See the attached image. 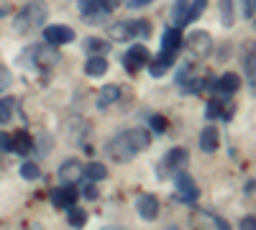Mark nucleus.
<instances>
[{"label":"nucleus","instance_id":"1","mask_svg":"<svg viewBox=\"0 0 256 230\" xmlns=\"http://www.w3.org/2000/svg\"><path fill=\"white\" fill-rule=\"evenodd\" d=\"M46 15H49V8H46L44 0H31V3H26L16 13L13 28H16V33H31V31L44 26Z\"/></svg>","mask_w":256,"mask_h":230},{"label":"nucleus","instance_id":"2","mask_svg":"<svg viewBox=\"0 0 256 230\" xmlns=\"http://www.w3.org/2000/svg\"><path fill=\"white\" fill-rule=\"evenodd\" d=\"M184 49H187V54L190 56H195V59H205L210 51H212V38H210V33L208 31H192L184 41Z\"/></svg>","mask_w":256,"mask_h":230},{"label":"nucleus","instance_id":"3","mask_svg":"<svg viewBox=\"0 0 256 230\" xmlns=\"http://www.w3.org/2000/svg\"><path fill=\"white\" fill-rule=\"evenodd\" d=\"M108 156L113 159V161H118V164H126V161H131L134 156H136V151H134V146H131V141H128V136H126V131L123 133H118L113 141H108Z\"/></svg>","mask_w":256,"mask_h":230},{"label":"nucleus","instance_id":"4","mask_svg":"<svg viewBox=\"0 0 256 230\" xmlns=\"http://www.w3.org/2000/svg\"><path fill=\"white\" fill-rule=\"evenodd\" d=\"M64 133H67L70 143L82 146L84 141H88V136L92 133V125H90V120H84L80 115H72L67 123H64Z\"/></svg>","mask_w":256,"mask_h":230},{"label":"nucleus","instance_id":"5","mask_svg":"<svg viewBox=\"0 0 256 230\" xmlns=\"http://www.w3.org/2000/svg\"><path fill=\"white\" fill-rule=\"evenodd\" d=\"M80 13L84 23H102L110 8L105 5V0H80Z\"/></svg>","mask_w":256,"mask_h":230},{"label":"nucleus","instance_id":"6","mask_svg":"<svg viewBox=\"0 0 256 230\" xmlns=\"http://www.w3.org/2000/svg\"><path fill=\"white\" fill-rule=\"evenodd\" d=\"M26 54L31 56V64H36V67H41V69H49V67H54L56 61H59V51H56L52 44L34 46V49H28Z\"/></svg>","mask_w":256,"mask_h":230},{"label":"nucleus","instance_id":"7","mask_svg":"<svg viewBox=\"0 0 256 230\" xmlns=\"http://www.w3.org/2000/svg\"><path fill=\"white\" fill-rule=\"evenodd\" d=\"M146 64H148V49L141 46V44L131 46V49L123 54V67H126V72L136 74V72H138L141 67H146Z\"/></svg>","mask_w":256,"mask_h":230},{"label":"nucleus","instance_id":"8","mask_svg":"<svg viewBox=\"0 0 256 230\" xmlns=\"http://www.w3.org/2000/svg\"><path fill=\"white\" fill-rule=\"evenodd\" d=\"M180 46H182V33H180V28H166L164 36H162V51H159L162 59H166L169 64H172Z\"/></svg>","mask_w":256,"mask_h":230},{"label":"nucleus","instance_id":"9","mask_svg":"<svg viewBox=\"0 0 256 230\" xmlns=\"http://www.w3.org/2000/svg\"><path fill=\"white\" fill-rule=\"evenodd\" d=\"M44 36H46V44H52V46L72 44V41H74V31H72L70 26H64V23H52V26H46Z\"/></svg>","mask_w":256,"mask_h":230},{"label":"nucleus","instance_id":"10","mask_svg":"<svg viewBox=\"0 0 256 230\" xmlns=\"http://www.w3.org/2000/svg\"><path fill=\"white\" fill-rule=\"evenodd\" d=\"M187 161H190V156H187L184 149H172V151L164 156V161L159 166V174H166V169L172 172V174H177V172H182L184 166H187Z\"/></svg>","mask_w":256,"mask_h":230},{"label":"nucleus","instance_id":"11","mask_svg":"<svg viewBox=\"0 0 256 230\" xmlns=\"http://www.w3.org/2000/svg\"><path fill=\"white\" fill-rule=\"evenodd\" d=\"M174 187H177L182 202H195L198 195H200L198 187H195V179H192L187 172H177V174H174Z\"/></svg>","mask_w":256,"mask_h":230},{"label":"nucleus","instance_id":"12","mask_svg":"<svg viewBox=\"0 0 256 230\" xmlns=\"http://www.w3.org/2000/svg\"><path fill=\"white\" fill-rule=\"evenodd\" d=\"M52 205L59 207V210H70V207L77 205V190L74 184H67V187H59V190L52 192Z\"/></svg>","mask_w":256,"mask_h":230},{"label":"nucleus","instance_id":"13","mask_svg":"<svg viewBox=\"0 0 256 230\" xmlns=\"http://www.w3.org/2000/svg\"><path fill=\"white\" fill-rule=\"evenodd\" d=\"M238 87H241V77L236 72H226V74H220V79L216 85H212V92H218V97H230Z\"/></svg>","mask_w":256,"mask_h":230},{"label":"nucleus","instance_id":"14","mask_svg":"<svg viewBox=\"0 0 256 230\" xmlns=\"http://www.w3.org/2000/svg\"><path fill=\"white\" fill-rule=\"evenodd\" d=\"M82 174H84V166L77 159H70V161H64L59 166V179L67 182V184H74L77 179H82Z\"/></svg>","mask_w":256,"mask_h":230},{"label":"nucleus","instance_id":"15","mask_svg":"<svg viewBox=\"0 0 256 230\" xmlns=\"http://www.w3.org/2000/svg\"><path fill=\"white\" fill-rule=\"evenodd\" d=\"M136 210H138V215L144 220H154L159 215V200L154 195H141L136 200Z\"/></svg>","mask_w":256,"mask_h":230},{"label":"nucleus","instance_id":"16","mask_svg":"<svg viewBox=\"0 0 256 230\" xmlns=\"http://www.w3.org/2000/svg\"><path fill=\"white\" fill-rule=\"evenodd\" d=\"M136 33V20H118L110 26V38L113 41H131Z\"/></svg>","mask_w":256,"mask_h":230},{"label":"nucleus","instance_id":"17","mask_svg":"<svg viewBox=\"0 0 256 230\" xmlns=\"http://www.w3.org/2000/svg\"><path fill=\"white\" fill-rule=\"evenodd\" d=\"M192 5H195V0H174L172 5V20L174 26H184L190 20V13H192Z\"/></svg>","mask_w":256,"mask_h":230},{"label":"nucleus","instance_id":"18","mask_svg":"<svg viewBox=\"0 0 256 230\" xmlns=\"http://www.w3.org/2000/svg\"><path fill=\"white\" fill-rule=\"evenodd\" d=\"M126 136H128V141H131V146H134L136 154H138V151H146L148 143H152V136H148L146 128H128Z\"/></svg>","mask_w":256,"mask_h":230},{"label":"nucleus","instance_id":"19","mask_svg":"<svg viewBox=\"0 0 256 230\" xmlns=\"http://www.w3.org/2000/svg\"><path fill=\"white\" fill-rule=\"evenodd\" d=\"M218 143H220V138H218V131L212 128V125L202 128V133H200V149L205 154H216L218 151Z\"/></svg>","mask_w":256,"mask_h":230},{"label":"nucleus","instance_id":"20","mask_svg":"<svg viewBox=\"0 0 256 230\" xmlns=\"http://www.w3.org/2000/svg\"><path fill=\"white\" fill-rule=\"evenodd\" d=\"M241 61H244V69L248 74V79L256 74V44L254 41H248V44L241 46Z\"/></svg>","mask_w":256,"mask_h":230},{"label":"nucleus","instance_id":"21","mask_svg":"<svg viewBox=\"0 0 256 230\" xmlns=\"http://www.w3.org/2000/svg\"><path fill=\"white\" fill-rule=\"evenodd\" d=\"M84 74H88V77L108 74V59H105V56H90L88 61H84Z\"/></svg>","mask_w":256,"mask_h":230},{"label":"nucleus","instance_id":"22","mask_svg":"<svg viewBox=\"0 0 256 230\" xmlns=\"http://www.w3.org/2000/svg\"><path fill=\"white\" fill-rule=\"evenodd\" d=\"M31 146H34V141H31V136L26 133V131H18L16 136H10V151H16V154H28L31 151Z\"/></svg>","mask_w":256,"mask_h":230},{"label":"nucleus","instance_id":"23","mask_svg":"<svg viewBox=\"0 0 256 230\" xmlns=\"http://www.w3.org/2000/svg\"><path fill=\"white\" fill-rule=\"evenodd\" d=\"M84 51H88L90 56H102V54H108V51H110V41L92 36V38L84 41Z\"/></svg>","mask_w":256,"mask_h":230},{"label":"nucleus","instance_id":"24","mask_svg":"<svg viewBox=\"0 0 256 230\" xmlns=\"http://www.w3.org/2000/svg\"><path fill=\"white\" fill-rule=\"evenodd\" d=\"M82 177H88L90 182H102L105 177H108V166L100 164V161H90L88 166H84V174Z\"/></svg>","mask_w":256,"mask_h":230},{"label":"nucleus","instance_id":"25","mask_svg":"<svg viewBox=\"0 0 256 230\" xmlns=\"http://www.w3.org/2000/svg\"><path fill=\"white\" fill-rule=\"evenodd\" d=\"M120 97V87L118 85H105L100 90V97H98V108H108L110 102H116Z\"/></svg>","mask_w":256,"mask_h":230},{"label":"nucleus","instance_id":"26","mask_svg":"<svg viewBox=\"0 0 256 230\" xmlns=\"http://www.w3.org/2000/svg\"><path fill=\"white\" fill-rule=\"evenodd\" d=\"M16 110V100L13 97H0V125H8Z\"/></svg>","mask_w":256,"mask_h":230},{"label":"nucleus","instance_id":"27","mask_svg":"<svg viewBox=\"0 0 256 230\" xmlns=\"http://www.w3.org/2000/svg\"><path fill=\"white\" fill-rule=\"evenodd\" d=\"M67 223L72 228H84V223H88V213L74 205V207H70V210H67Z\"/></svg>","mask_w":256,"mask_h":230},{"label":"nucleus","instance_id":"28","mask_svg":"<svg viewBox=\"0 0 256 230\" xmlns=\"http://www.w3.org/2000/svg\"><path fill=\"white\" fill-rule=\"evenodd\" d=\"M20 177H24V179H28V182L38 179V177H41L38 164H36V161H24V164H20Z\"/></svg>","mask_w":256,"mask_h":230},{"label":"nucleus","instance_id":"29","mask_svg":"<svg viewBox=\"0 0 256 230\" xmlns=\"http://www.w3.org/2000/svg\"><path fill=\"white\" fill-rule=\"evenodd\" d=\"M220 20H223V26H233V20H236V15H233V0H220Z\"/></svg>","mask_w":256,"mask_h":230},{"label":"nucleus","instance_id":"30","mask_svg":"<svg viewBox=\"0 0 256 230\" xmlns=\"http://www.w3.org/2000/svg\"><path fill=\"white\" fill-rule=\"evenodd\" d=\"M169 67H172V64H169L166 59H162V56H159V59H154L152 64H148V72H152V77H156V79H159V77H164V74H166V69H169Z\"/></svg>","mask_w":256,"mask_h":230},{"label":"nucleus","instance_id":"31","mask_svg":"<svg viewBox=\"0 0 256 230\" xmlns=\"http://www.w3.org/2000/svg\"><path fill=\"white\" fill-rule=\"evenodd\" d=\"M54 146V138L49 136V133H41V136H36V151L44 156V154H49V149Z\"/></svg>","mask_w":256,"mask_h":230},{"label":"nucleus","instance_id":"32","mask_svg":"<svg viewBox=\"0 0 256 230\" xmlns=\"http://www.w3.org/2000/svg\"><path fill=\"white\" fill-rule=\"evenodd\" d=\"M136 33H138L141 38H148V36H152V23H148V20H144V18H138V20H136Z\"/></svg>","mask_w":256,"mask_h":230},{"label":"nucleus","instance_id":"33","mask_svg":"<svg viewBox=\"0 0 256 230\" xmlns=\"http://www.w3.org/2000/svg\"><path fill=\"white\" fill-rule=\"evenodd\" d=\"M241 13L246 18H254L256 15V0H241Z\"/></svg>","mask_w":256,"mask_h":230},{"label":"nucleus","instance_id":"34","mask_svg":"<svg viewBox=\"0 0 256 230\" xmlns=\"http://www.w3.org/2000/svg\"><path fill=\"white\" fill-rule=\"evenodd\" d=\"M148 123H152V128H154L156 133H164V131H166V120H164V115H152V120H148Z\"/></svg>","mask_w":256,"mask_h":230},{"label":"nucleus","instance_id":"35","mask_svg":"<svg viewBox=\"0 0 256 230\" xmlns=\"http://www.w3.org/2000/svg\"><path fill=\"white\" fill-rule=\"evenodd\" d=\"M10 79H13L10 72H8L6 67H0V92H6V90L10 87Z\"/></svg>","mask_w":256,"mask_h":230},{"label":"nucleus","instance_id":"36","mask_svg":"<svg viewBox=\"0 0 256 230\" xmlns=\"http://www.w3.org/2000/svg\"><path fill=\"white\" fill-rule=\"evenodd\" d=\"M205 5H208V0H195V5H192V13H190V20L200 18V15H202V10H205Z\"/></svg>","mask_w":256,"mask_h":230},{"label":"nucleus","instance_id":"37","mask_svg":"<svg viewBox=\"0 0 256 230\" xmlns=\"http://www.w3.org/2000/svg\"><path fill=\"white\" fill-rule=\"evenodd\" d=\"M82 195H84V200H98V197H100V192H98L95 184H88V187L82 190Z\"/></svg>","mask_w":256,"mask_h":230},{"label":"nucleus","instance_id":"38","mask_svg":"<svg viewBox=\"0 0 256 230\" xmlns=\"http://www.w3.org/2000/svg\"><path fill=\"white\" fill-rule=\"evenodd\" d=\"M241 230H256V218H251V215L241 218Z\"/></svg>","mask_w":256,"mask_h":230},{"label":"nucleus","instance_id":"39","mask_svg":"<svg viewBox=\"0 0 256 230\" xmlns=\"http://www.w3.org/2000/svg\"><path fill=\"white\" fill-rule=\"evenodd\" d=\"M148 3H152V0H126V5L131 8V10H134V8H144V5H148Z\"/></svg>","mask_w":256,"mask_h":230},{"label":"nucleus","instance_id":"40","mask_svg":"<svg viewBox=\"0 0 256 230\" xmlns=\"http://www.w3.org/2000/svg\"><path fill=\"white\" fill-rule=\"evenodd\" d=\"M0 151H10V136L0 133Z\"/></svg>","mask_w":256,"mask_h":230},{"label":"nucleus","instance_id":"41","mask_svg":"<svg viewBox=\"0 0 256 230\" xmlns=\"http://www.w3.org/2000/svg\"><path fill=\"white\" fill-rule=\"evenodd\" d=\"M120 3H123V0H105V5H108L110 10H116V8H118Z\"/></svg>","mask_w":256,"mask_h":230},{"label":"nucleus","instance_id":"42","mask_svg":"<svg viewBox=\"0 0 256 230\" xmlns=\"http://www.w3.org/2000/svg\"><path fill=\"white\" fill-rule=\"evenodd\" d=\"M216 225H218V228H220V230H228V223H223V220H220V218H216Z\"/></svg>","mask_w":256,"mask_h":230},{"label":"nucleus","instance_id":"43","mask_svg":"<svg viewBox=\"0 0 256 230\" xmlns=\"http://www.w3.org/2000/svg\"><path fill=\"white\" fill-rule=\"evenodd\" d=\"M100 230H126V228H120V225H105V228H100Z\"/></svg>","mask_w":256,"mask_h":230},{"label":"nucleus","instance_id":"44","mask_svg":"<svg viewBox=\"0 0 256 230\" xmlns=\"http://www.w3.org/2000/svg\"><path fill=\"white\" fill-rule=\"evenodd\" d=\"M26 230H44V228H41V225H38V223H34V225H28V228H26Z\"/></svg>","mask_w":256,"mask_h":230},{"label":"nucleus","instance_id":"45","mask_svg":"<svg viewBox=\"0 0 256 230\" xmlns=\"http://www.w3.org/2000/svg\"><path fill=\"white\" fill-rule=\"evenodd\" d=\"M251 90H254V95H256V74L251 77Z\"/></svg>","mask_w":256,"mask_h":230},{"label":"nucleus","instance_id":"46","mask_svg":"<svg viewBox=\"0 0 256 230\" xmlns=\"http://www.w3.org/2000/svg\"><path fill=\"white\" fill-rule=\"evenodd\" d=\"M166 230H180V228H177V225H169V228H166Z\"/></svg>","mask_w":256,"mask_h":230}]
</instances>
